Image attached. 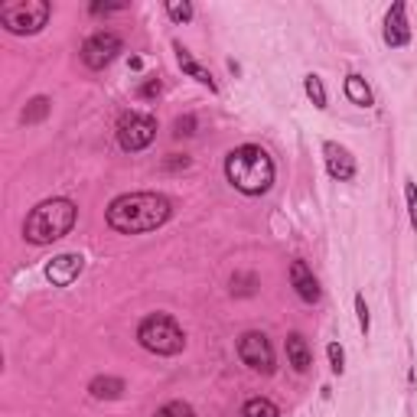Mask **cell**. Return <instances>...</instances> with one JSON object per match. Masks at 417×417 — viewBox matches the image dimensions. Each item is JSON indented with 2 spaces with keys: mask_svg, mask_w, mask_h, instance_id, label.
Listing matches in <instances>:
<instances>
[{
  "mask_svg": "<svg viewBox=\"0 0 417 417\" xmlns=\"http://www.w3.org/2000/svg\"><path fill=\"white\" fill-rule=\"evenodd\" d=\"M170 212V199L160 193H124L108 206V225L121 235H144L157 232Z\"/></svg>",
  "mask_w": 417,
  "mask_h": 417,
  "instance_id": "1",
  "label": "cell"
},
{
  "mask_svg": "<svg viewBox=\"0 0 417 417\" xmlns=\"http://www.w3.org/2000/svg\"><path fill=\"white\" fill-rule=\"evenodd\" d=\"M245 417H280V411L270 398H251L245 404Z\"/></svg>",
  "mask_w": 417,
  "mask_h": 417,
  "instance_id": "19",
  "label": "cell"
},
{
  "mask_svg": "<svg viewBox=\"0 0 417 417\" xmlns=\"http://www.w3.org/2000/svg\"><path fill=\"white\" fill-rule=\"evenodd\" d=\"M323 160H326V173L332 179L349 183V179L356 176V157L349 154L342 144H336V140H326L323 144Z\"/></svg>",
  "mask_w": 417,
  "mask_h": 417,
  "instance_id": "11",
  "label": "cell"
},
{
  "mask_svg": "<svg viewBox=\"0 0 417 417\" xmlns=\"http://www.w3.org/2000/svg\"><path fill=\"white\" fill-rule=\"evenodd\" d=\"M121 10H127V4H92V14H121Z\"/></svg>",
  "mask_w": 417,
  "mask_h": 417,
  "instance_id": "27",
  "label": "cell"
},
{
  "mask_svg": "<svg viewBox=\"0 0 417 417\" xmlns=\"http://www.w3.org/2000/svg\"><path fill=\"white\" fill-rule=\"evenodd\" d=\"M49 108H53V101H49L46 95H36V98H33L30 105H26V108H23V115H20V121H23V124H39V121H46Z\"/></svg>",
  "mask_w": 417,
  "mask_h": 417,
  "instance_id": "17",
  "label": "cell"
},
{
  "mask_svg": "<svg viewBox=\"0 0 417 417\" xmlns=\"http://www.w3.org/2000/svg\"><path fill=\"white\" fill-rule=\"evenodd\" d=\"M82 270H85V258L78 255V251H65V255H56L46 264V280L53 287H69L78 280Z\"/></svg>",
  "mask_w": 417,
  "mask_h": 417,
  "instance_id": "9",
  "label": "cell"
},
{
  "mask_svg": "<svg viewBox=\"0 0 417 417\" xmlns=\"http://www.w3.org/2000/svg\"><path fill=\"white\" fill-rule=\"evenodd\" d=\"M356 317H359V329L369 336V329H371V317H369V303H365V297L362 294H356Z\"/></svg>",
  "mask_w": 417,
  "mask_h": 417,
  "instance_id": "24",
  "label": "cell"
},
{
  "mask_svg": "<svg viewBox=\"0 0 417 417\" xmlns=\"http://www.w3.org/2000/svg\"><path fill=\"white\" fill-rule=\"evenodd\" d=\"M167 14H170L173 23H189L196 10H193L189 0H167Z\"/></svg>",
  "mask_w": 417,
  "mask_h": 417,
  "instance_id": "20",
  "label": "cell"
},
{
  "mask_svg": "<svg viewBox=\"0 0 417 417\" xmlns=\"http://www.w3.org/2000/svg\"><path fill=\"white\" fill-rule=\"evenodd\" d=\"M137 342L154 356H179L186 349V332L167 313H150L137 326Z\"/></svg>",
  "mask_w": 417,
  "mask_h": 417,
  "instance_id": "4",
  "label": "cell"
},
{
  "mask_svg": "<svg viewBox=\"0 0 417 417\" xmlns=\"http://www.w3.org/2000/svg\"><path fill=\"white\" fill-rule=\"evenodd\" d=\"M124 381L115 379V375H98V379H92V385H88V394H92L95 401H117L124 394Z\"/></svg>",
  "mask_w": 417,
  "mask_h": 417,
  "instance_id": "15",
  "label": "cell"
},
{
  "mask_svg": "<svg viewBox=\"0 0 417 417\" xmlns=\"http://www.w3.org/2000/svg\"><path fill=\"white\" fill-rule=\"evenodd\" d=\"M303 92H307V98L313 101V108H320V111L326 108V88H323V78H320V75H307V78H303Z\"/></svg>",
  "mask_w": 417,
  "mask_h": 417,
  "instance_id": "18",
  "label": "cell"
},
{
  "mask_svg": "<svg viewBox=\"0 0 417 417\" xmlns=\"http://www.w3.org/2000/svg\"><path fill=\"white\" fill-rule=\"evenodd\" d=\"M287 362L294 365V371H310V365H313V352H310L307 339H303L300 332H290L287 336Z\"/></svg>",
  "mask_w": 417,
  "mask_h": 417,
  "instance_id": "14",
  "label": "cell"
},
{
  "mask_svg": "<svg viewBox=\"0 0 417 417\" xmlns=\"http://www.w3.org/2000/svg\"><path fill=\"white\" fill-rule=\"evenodd\" d=\"M326 359H329V369L336 371V375L346 371V352H342L339 342H329V346H326Z\"/></svg>",
  "mask_w": 417,
  "mask_h": 417,
  "instance_id": "23",
  "label": "cell"
},
{
  "mask_svg": "<svg viewBox=\"0 0 417 417\" xmlns=\"http://www.w3.org/2000/svg\"><path fill=\"white\" fill-rule=\"evenodd\" d=\"M173 49H176V62H179V69H183L186 75H193L202 88H208V92H218V85L212 82V75H208V69H202L199 62L193 59V53H189L183 43H173Z\"/></svg>",
  "mask_w": 417,
  "mask_h": 417,
  "instance_id": "13",
  "label": "cell"
},
{
  "mask_svg": "<svg viewBox=\"0 0 417 417\" xmlns=\"http://www.w3.org/2000/svg\"><path fill=\"white\" fill-rule=\"evenodd\" d=\"M75 218H78L75 202H72V199H62V196H56V199L39 202V206L33 208L30 216H26V222H23V238L30 241V245H53V241L65 238V235L72 232Z\"/></svg>",
  "mask_w": 417,
  "mask_h": 417,
  "instance_id": "3",
  "label": "cell"
},
{
  "mask_svg": "<svg viewBox=\"0 0 417 417\" xmlns=\"http://www.w3.org/2000/svg\"><path fill=\"white\" fill-rule=\"evenodd\" d=\"M381 39L385 46L401 49L411 43V23H408V4H391V10L385 14V30H381Z\"/></svg>",
  "mask_w": 417,
  "mask_h": 417,
  "instance_id": "10",
  "label": "cell"
},
{
  "mask_svg": "<svg viewBox=\"0 0 417 417\" xmlns=\"http://www.w3.org/2000/svg\"><path fill=\"white\" fill-rule=\"evenodd\" d=\"M124 49L121 36L111 30H98L92 33V36L82 43V62H85L88 69H105V65H111V62L117 59V53Z\"/></svg>",
  "mask_w": 417,
  "mask_h": 417,
  "instance_id": "7",
  "label": "cell"
},
{
  "mask_svg": "<svg viewBox=\"0 0 417 417\" xmlns=\"http://www.w3.org/2000/svg\"><path fill=\"white\" fill-rule=\"evenodd\" d=\"M154 137H157V121L150 115H140V111L121 115V121H117V144H121V150L137 154V150L150 147Z\"/></svg>",
  "mask_w": 417,
  "mask_h": 417,
  "instance_id": "6",
  "label": "cell"
},
{
  "mask_svg": "<svg viewBox=\"0 0 417 417\" xmlns=\"http://www.w3.org/2000/svg\"><path fill=\"white\" fill-rule=\"evenodd\" d=\"M346 98L352 101V105H359V108H371L375 105V95H371V88L365 85L362 75H346Z\"/></svg>",
  "mask_w": 417,
  "mask_h": 417,
  "instance_id": "16",
  "label": "cell"
},
{
  "mask_svg": "<svg viewBox=\"0 0 417 417\" xmlns=\"http://www.w3.org/2000/svg\"><path fill=\"white\" fill-rule=\"evenodd\" d=\"M53 16V4L49 0H16V4H4L0 7V23L7 26L14 36H33L49 23Z\"/></svg>",
  "mask_w": 417,
  "mask_h": 417,
  "instance_id": "5",
  "label": "cell"
},
{
  "mask_svg": "<svg viewBox=\"0 0 417 417\" xmlns=\"http://www.w3.org/2000/svg\"><path fill=\"white\" fill-rule=\"evenodd\" d=\"M238 359L248 365V369L261 371V375H270V371H274V349H270L264 332H245V336H241L238 339Z\"/></svg>",
  "mask_w": 417,
  "mask_h": 417,
  "instance_id": "8",
  "label": "cell"
},
{
  "mask_svg": "<svg viewBox=\"0 0 417 417\" xmlns=\"http://www.w3.org/2000/svg\"><path fill=\"white\" fill-rule=\"evenodd\" d=\"M167 167H170V170H179V167H183V170H186V167H189V160H186V157H176V160H170Z\"/></svg>",
  "mask_w": 417,
  "mask_h": 417,
  "instance_id": "28",
  "label": "cell"
},
{
  "mask_svg": "<svg viewBox=\"0 0 417 417\" xmlns=\"http://www.w3.org/2000/svg\"><path fill=\"white\" fill-rule=\"evenodd\" d=\"M193 127H196V117L193 115H186V117H179V121H176V131H173V134H176V137H193Z\"/></svg>",
  "mask_w": 417,
  "mask_h": 417,
  "instance_id": "25",
  "label": "cell"
},
{
  "mask_svg": "<svg viewBox=\"0 0 417 417\" xmlns=\"http://www.w3.org/2000/svg\"><path fill=\"white\" fill-rule=\"evenodd\" d=\"M225 176L245 196H264L274 186V160L258 144L235 147L225 157Z\"/></svg>",
  "mask_w": 417,
  "mask_h": 417,
  "instance_id": "2",
  "label": "cell"
},
{
  "mask_svg": "<svg viewBox=\"0 0 417 417\" xmlns=\"http://www.w3.org/2000/svg\"><path fill=\"white\" fill-rule=\"evenodd\" d=\"M404 202H408L411 228L417 232V183H414V179H404Z\"/></svg>",
  "mask_w": 417,
  "mask_h": 417,
  "instance_id": "22",
  "label": "cell"
},
{
  "mask_svg": "<svg viewBox=\"0 0 417 417\" xmlns=\"http://www.w3.org/2000/svg\"><path fill=\"white\" fill-rule=\"evenodd\" d=\"M154 417H196V411L186 401H167Z\"/></svg>",
  "mask_w": 417,
  "mask_h": 417,
  "instance_id": "21",
  "label": "cell"
},
{
  "mask_svg": "<svg viewBox=\"0 0 417 417\" xmlns=\"http://www.w3.org/2000/svg\"><path fill=\"white\" fill-rule=\"evenodd\" d=\"M163 92V85H160V78H147V82H144V85H140V98H157V95Z\"/></svg>",
  "mask_w": 417,
  "mask_h": 417,
  "instance_id": "26",
  "label": "cell"
},
{
  "mask_svg": "<svg viewBox=\"0 0 417 417\" xmlns=\"http://www.w3.org/2000/svg\"><path fill=\"white\" fill-rule=\"evenodd\" d=\"M290 284H294L297 297H300L303 303H317L320 300V280L313 278V270H310L307 261L290 264Z\"/></svg>",
  "mask_w": 417,
  "mask_h": 417,
  "instance_id": "12",
  "label": "cell"
}]
</instances>
